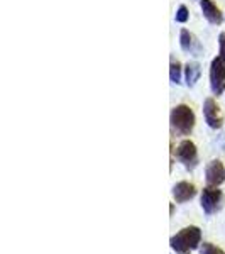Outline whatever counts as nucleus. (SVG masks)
<instances>
[{
	"instance_id": "8",
	"label": "nucleus",
	"mask_w": 225,
	"mask_h": 254,
	"mask_svg": "<svg viewBox=\"0 0 225 254\" xmlns=\"http://www.w3.org/2000/svg\"><path fill=\"white\" fill-rule=\"evenodd\" d=\"M179 43H181L183 51L190 53V55L200 56V53H202V46H200V43L196 41V38L190 31H186V29L181 31V34H179Z\"/></svg>"
},
{
	"instance_id": "3",
	"label": "nucleus",
	"mask_w": 225,
	"mask_h": 254,
	"mask_svg": "<svg viewBox=\"0 0 225 254\" xmlns=\"http://www.w3.org/2000/svg\"><path fill=\"white\" fill-rule=\"evenodd\" d=\"M210 83H212V92L215 95H220L225 90V63L220 58H215L212 61Z\"/></svg>"
},
{
	"instance_id": "2",
	"label": "nucleus",
	"mask_w": 225,
	"mask_h": 254,
	"mask_svg": "<svg viewBox=\"0 0 225 254\" xmlns=\"http://www.w3.org/2000/svg\"><path fill=\"white\" fill-rule=\"evenodd\" d=\"M171 127L178 134L188 136L195 127V114L188 105H178L171 112Z\"/></svg>"
},
{
	"instance_id": "12",
	"label": "nucleus",
	"mask_w": 225,
	"mask_h": 254,
	"mask_svg": "<svg viewBox=\"0 0 225 254\" xmlns=\"http://www.w3.org/2000/svg\"><path fill=\"white\" fill-rule=\"evenodd\" d=\"M169 78L173 83H179V78H181V66L179 63H171V68H169Z\"/></svg>"
},
{
	"instance_id": "11",
	"label": "nucleus",
	"mask_w": 225,
	"mask_h": 254,
	"mask_svg": "<svg viewBox=\"0 0 225 254\" xmlns=\"http://www.w3.org/2000/svg\"><path fill=\"white\" fill-rule=\"evenodd\" d=\"M200 75H202V68H200L198 63L191 61V63L186 64V83H188V87H193L196 81H198Z\"/></svg>"
},
{
	"instance_id": "9",
	"label": "nucleus",
	"mask_w": 225,
	"mask_h": 254,
	"mask_svg": "<svg viewBox=\"0 0 225 254\" xmlns=\"http://www.w3.org/2000/svg\"><path fill=\"white\" fill-rule=\"evenodd\" d=\"M195 193H196L195 185H191V183H188V182H179L173 188V196L178 203H185L188 200H191L195 196Z\"/></svg>"
},
{
	"instance_id": "15",
	"label": "nucleus",
	"mask_w": 225,
	"mask_h": 254,
	"mask_svg": "<svg viewBox=\"0 0 225 254\" xmlns=\"http://www.w3.org/2000/svg\"><path fill=\"white\" fill-rule=\"evenodd\" d=\"M219 44H220V56H219V58L225 63V32H222V34H220Z\"/></svg>"
},
{
	"instance_id": "5",
	"label": "nucleus",
	"mask_w": 225,
	"mask_h": 254,
	"mask_svg": "<svg viewBox=\"0 0 225 254\" xmlns=\"http://www.w3.org/2000/svg\"><path fill=\"white\" fill-rule=\"evenodd\" d=\"M176 158L183 163L186 168H193L196 165V159H198V154H196V146L191 141H181L176 149Z\"/></svg>"
},
{
	"instance_id": "1",
	"label": "nucleus",
	"mask_w": 225,
	"mask_h": 254,
	"mask_svg": "<svg viewBox=\"0 0 225 254\" xmlns=\"http://www.w3.org/2000/svg\"><path fill=\"white\" fill-rule=\"evenodd\" d=\"M200 241H202V231H200L196 225H190V227H185L171 237V248L173 251H176L179 254H186L190 251H193L200 246Z\"/></svg>"
},
{
	"instance_id": "13",
	"label": "nucleus",
	"mask_w": 225,
	"mask_h": 254,
	"mask_svg": "<svg viewBox=\"0 0 225 254\" xmlns=\"http://www.w3.org/2000/svg\"><path fill=\"white\" fill-rule=\"evenodd\" d=\"M200 254H225V251L210 243H203L202 248H200Z\"/></svg>"
},
{
	"instance_id": "6",
	"label": "nucleus",
	"mask_w": 225,
	"mask_h": 254,
	"mask_svg": "<svg viewBox=\"0 0 225 254\" xmlns=\"http://www.w3.org/2000/svg\"><path fill=\"white\" fill-rule=\"evenodd\" d=\"M203 116H205L207 124L210 127H214V129L222 127V114H220V109L214 98H207L205 100V104H203Z\"/></svg>"
},
{
	"instance_id": "7",
	"label": "nucleus",
	"mask_w": 225,
	"mask_h": 254,
	"mask_svg": "<svg viewBox=\"0 0 225 254\" xmlns=\"http://www.w3.org/2000/svg\"><path fill=\"white\" fill-rule=\"evenodd\" d=\"M207 183L210 187H219L220 183H224L225 180V168L220 161H212L207 166Z\"/></svg>"
},
{
	"instance_id": "4",
	"label": "nucleus",
	"mask_w": 225,
	"mask_h": 254,
	"mask_svg": "<svg viewBox=\"0 0 225 254\" xmlns=\"http://www.w3.org/2000/svg\"><path fill=\"white\" fill-rule=\"evenodd\" d=\"M222 203V191L217 187H208L202 191V207L207 214H214Z\"/></svg>"
},
{
	"instance_id": "10",
	"label": "nucleus",
	"mask_w": 225,
	"mask_h": 254,
	"mask_svg": "<svg viewBox=\"0 0 225 254\" xmlns=\"http://www.w3.org/2000/svg\"><path fill=\"white\" fill-rule=\"evenodd\" d=\"M202 12L207 17V20H210L212 24H220L222 22V14L217 9V5L212 0H202Z\"/></svg>"
},
{
	"instance_id": "14",
	"label": "nucleus",
	"mask_w": 225,
	"mask_h": 254,
	"mask_svg": "<svg viewBox=\"0 0 225 254\" xmlns=\"http://www.w3.org/2000/svg\"><path fill=\"white\" fill-rule=\"evenodd\" d=\"M176 20L178 22H186L188 20V9L185 5H181L176 12Z\"/></svg>"
}]
</instances>
